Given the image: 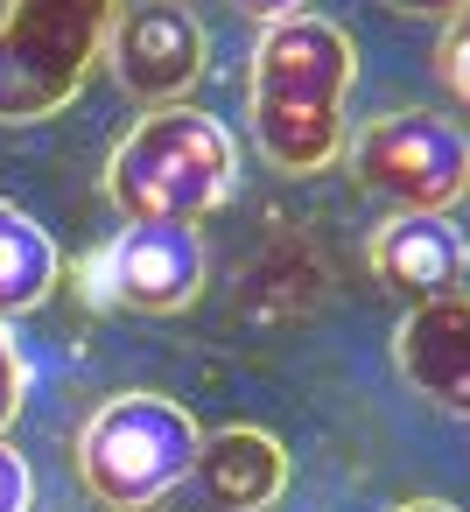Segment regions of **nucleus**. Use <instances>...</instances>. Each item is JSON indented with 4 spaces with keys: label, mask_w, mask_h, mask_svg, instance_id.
<instances>
[{
    "label": "nucleus",
    "mask_w": 470,
    "mask_h": 512,
    "mask_svg": "<svg viewBox=\"0 0 470 512\" xmlns=\"http://www.w3.org/2000/svg\"><path fill=\"white\" fill-rule=\"evenodd\" d=\"M351 78H358V50H351V36L330 15H309L302 8L288 22H267L260 29L246 99H253L260 155L281 176H316V169L337 162Z\"/></svg>",
    "instance_id": "nucleus-1"
},
{
    "label": "nucleus",
    "mask_w": 470,
    "mask_h": 512,
    "mask_svg": "<svg viewBox=\"0 0 470 512\" xmlns=\"http://www.w3.org/2000/svg\"><path fill=\"white\" fill-rule=\"evenodd\" d=\"M239 176L232 134L197 106H148L106 155V197L127 225H204Z\"/></svg>",
    "instance_id": "nucleus-2"
},
{
    "label": "nucleus",
    "mask_w": 470,
    "mask_h": 512,
    "mask_svg": "<svg viewBox=\"0 0 470 512\" xmlns=\"http://www.w3.org/2000/svg\"><path fill=\"white\" fill-rule=\"evenodd\" d=\"M120 0H0V127L64 113L106 57Z\"/></svg>",
    "instance_id": "nucleus-3"
},
{
    "label": "nucleus",
    "mask_w": 470,
    "mask_h": 512,
    "mask_svg": "<svg viewBox=\"0 0 470 512\" xmlns=\"http://www.w3.org/2000/svg\"><path fill=\"white\" fill-rule=\"evenodd\" d=\"M197 442L204 428L169 393H113L92 407L78 435V477L99 505L141 512V505H162L197 470Z\"/></svg>",
    "instance_id": "nucleus-4"
},
{
    "label": "nucleus",
    "mask_w": 470,
    "mask_h": 512,
    "mask_svg": "<svg viewBox=\"0 0 470 512\" xmlns=\"http://www.w3.org/2000/svg\"><path fill=\"white\" fill-rule=\"evenodd\" d=\"M351 176L393 211H449L456 197H470V134L428 106L379 113L351 141Z\"/></svg>",
    "instance_id": "nucleus-5"
},
{
    "label": "nucleus",
    "mask_w": 470,
    "mask_h": 512,
    "mask_svg": "<svg viewBox=\"0 0 470 512\" xmlns=\"http://www.w3.org/2000/svg\"><path fill=\"white\" fill-rule=\"evenodd\" d=\"M204 232L197 225H127L106 253L85 260V295L134 316H176L204 295Z\"/></svg>",
    "instance_id": "nucleus-6"
},
{
    "label": "nucleus",
    "mask_w": 470,
    "mask_h": 512,
    "mask_svg": "<svg viewBox=\"0 0 470 512\" xmlns=\"http://www.w3.org/2000/svg\"><path fill=\"white\" fill-rule=\"evenodd\" d=\"M204 57H211L204 22L183 0H134V8L113 15L106 64L141 106H183L190 85L204 78Z\"/></svg>",
    "instance_id": "nucleus-7"
},
{
    "label": "nucleus",
    "mask_w": 470,
    "mask_h": 512,
    "mask_svg": "<svg viewBox=\"0 0 470 512\" xmlns=\"http://www.w3.org/2000/svg\"><path fill=\"white\" fill-rule=\"evenodd\" d=\"M393 365L421 400L470 421V295L414 302L393 330Z\"/></svg>",
    "instance_id": "nucleus-8"
},
{
    "label": "nucleus",
    "mask_w": 470,
    "mask_h": 512,
    "mask_svg": "<svg viewBox=\"0 0 470 512\" xmlns=\"http://www.w3.org/2000/svg\"><path fill=\"white\" fill-rule=\"evenodd\" d=\"M372 274L407 295V302H435V295H463L470 274V239L456 232L449 211H393L372 232Z\"/></svg>",
    "instance_id": "nucleus-9"
},
{
    "label": "nucleus",
    "mask_w": 470,
    "mask_h": 512,
    "mask_svg": "<svg viewBox=\"0 0 470 512\" xmlns=\"http://www.w3.org/2000/svg\"><path fill=\"white\" fill-rule=\"evenodd\" d=\"M204 498L218 512H267L288 491V449L267 428H218L197 442V470Z\"/></svg>",
    "instance_id": "nucleus-10"
},
{
    "label": "nucleus",
    "mask_w": 470,
    "mask_h": 512,
    "mask_svg": "<svg viewBox=\"0 0 470 512\" xmlns=\"http://www.w3.org/2000/svg\"><path fill=\"white\" fill-rule=\"evenodd\" d=\"M57 274H64L57 239H50L22 204L0 197V323L22 316V309H43L50 288H57Z\"/></svg>",
    "instance_id": "nucleus-11"
},
{
    "label": "nucleus",
    "mask_w": 470,
    "mask_h": 512,
    "mask_svg": "<svg viewBox=\"0 0 470 512\" xmlns=\"http://www.w3.org/2000/svg\"><path fill=\"white\" fill-rule=\"evenodd\" d=\"M435 78L449 85V99L470 113V8L442 22V43H435Z\"/></svg>",
    "instance_id": "nucleus-12"
},
{
    "label": "nucleus",
    "mask_w": 470,
    "mask_h": 512,
    "mask_svg": "<svg viewBox=\"0 0 470 512\" xmlns=\"http://www.w3.org/2000/svg\"><path fill=\"white\" fill-rule=\"evenodd\" d=\"M22 393H29V365H22V351H15V337H8V323H0V435L15 428Z\"/></svg>",
    "instance_id": "nucleus-13"
},
{
    "label": "nucleus",
    "mask_w": 470,
    "mask_h": 512,
    "mask_svg": "<svg viewBox=\"0 0 470 512\" xmlns=\"http://www.w3.org/2000/svg\"><path fill=\"white\" fill-rule=\"evenodd\" d=\"M36 484H29V463L8 449V435H0V512H29Z\"/></svg>",
    "instance_id": "nucleus-14"
},
{
    "label": "nucleus",
    "mask_w": 470,
    "mask_h": 512,
    "mask_svg": "<svg viewBox=\"0 0 470 512\" xmlns=\"http://www.w3.org/2000/svg\"><path fill=\"white\" fill-rule=\"evenodd\" d=\"M393 15H414V22H449V15H463L470 0H386Z\"/></svg>",
    "instance_id": "nucleus-15"
},
{
    "label": "nucleus",
    "mask_w": 470,
    "mask_h": 512,
    "mask_svg": "<svg viewBox=\"0 0 470 512\" xmlns=\"http://www.w3.org/2000/svg\"><path fill=\"white\" fill-rule=\"evenodd\" d=\"M232 8H246V15H253V22L267 29V22H288V15H302L309 0H232Z\"/></svg>",
    "instance_id": "nucleus-16"
},
{
    "label": "nucleus",
    "mask_w": 470,
    "mask_h": 512,
    "mask_svg": "<svg viewBox=\"0 0 470 512\" xmlns=\"http://www.w3.org/2000/svg\"><path fill=\"white\" fill-rule=\"evenodd\" d=\"M393 512H463V505H449V498H407V505H393Z\"/></svg>",
    "instance_id": "nucleus-17"
},
{
    "label": "nucleus",
    "mask_w": 470,
    "mask_h": 512,
    "mask_svg": "<svg viewBox=\"0 0 470 512\" xmlns=\"http://www.w3.org/2000/svg\"><path fill=\"white\" fill-rule=\"evenodd\" d=\"M141 512H155V505H141Z\"/></svg>",
    "instance_id": "nucleus-18"
}]
</instances>
